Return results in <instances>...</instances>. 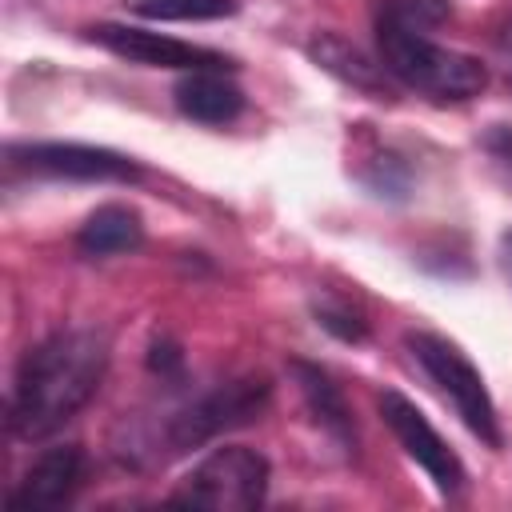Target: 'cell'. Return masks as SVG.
Segmentation results:
<instances>
[{
	"label": "cell",
	"mask_w": 512,
	"mask_h": 512,
	"mask_svg": "<svg viewBox=\"0 0 512 512\" xmlns=\"http://www.w3.org/2000/svg\"><path fill=\"white\" fill-rule=\"evenodd\" d=\"M80 480H84V448L56 444L40 452L36 464L24 472V480L8 492V508H60L72 500Z\"/></svg>",
	"instance_id": "9c48e42d"
},
{
	"label": "cell",
	"mask_w": 512,
	"mask_h": 512,
	"mask_svg": "<svg viewBox=\"0 0 512 512\" xmlns=\"http://www.w3.org/2000/svg\"><path fill=\"white\" fill-rule=\"evenodd\" d=\"M288 372H292V380H296V388H300V396H304L312 420H316L336 444L356 448V424H352L348 400H344V392L332 384V376H328L320 364H308V360H292Z\"/></svg>",
	"instance_id": "7c38bea8"
},
{
	"label": "cell",
	"mask_w": 512,
	"mask_h": 512,
	"mask_svg": "<svg viewBox=\"0 0 512 512\" xmlns=\"http://www.w3.org/2000/svg\"><path fill=\"white\" fill-rule=\"evenodd\" d=\"M312 312H316V320H320L328 332H336L340 340H364V336H368V324H364L348 304H340V300H320Z\"/></svg>",
	"instance_id": "2e32d148"
},
{
	"label": "cell",
	"mask_w": 512,
	"mask_h": 512,
	"mask_svg": "<svg viewBox=\"0 0 512 512\" xmlns=\"http://www.w3.org/2000/svg\"><path fill=\"white\" fill-rule=\"evenodd\" d=\"M268 456L244 444L212 448L172 492V504L184 508H216V512H248L264 504L268 492Z\"/></svg>",
	"instance_id": "277c9868"
},
{
	"label": "cell",
	"mask_w": 512,
	"mask_h": 512,
	"mask_svg": "<svg viewBox=\"0 0 512 512\" xmlns=\"http://www.w3.org/2000/svg\"><path fill=\"white\" fill-rule=\"evenodd\" d=\"M380 416H384V424L392 428L396 444L408 452V460H416V464L428 472V480H432L444 496H456V492L464 488L468 472H464L460 456L452 452V444L428 424V416H424L404 392H392V388L380 392Z\"/></svg>",
	"instance_id": "52a82bcc"
},
{
	"label": "cell",
	"mask_w": 512,
	"mask_h": 512,
	"mask_svg": "<svg viewBox=\"0 0 512 512\" xmlns=\"http://www.w3.org/2000/svg\"><path fill=\"white\" fill-rule=\"evenodd\" d=\"M144 20H220L236 12V0H124Z\"/></svg>",
	"instance_id": "5bb4252c"
},
{
	"label": "cell",
	"mask_w": 512,
	"mask_h": 512,
	"mask_svg": "<svg viewBox=\"0 0 512 512\" xmlns=\"http://www.w3.org/2000/svg\"><path fill=\"white\" fill-rule=\"evenodd\" d=\"M172 96H176L180 116H188L196 124H208V128L232 124L244 112V92L228 76V68H196V72H184L176 80V92Z\"/></svg>",
	"instance_id": "30bf717a"
},
{
	"label": "cell",
	"mask_w": 512,
	"mask_h": 512,
	"mask_svg": "<svg viewBox=\"0 0 512 512\" xmlns=\"http://www.w3.org/2000/svg\"><path fill=\"white\" fill-rule=\"evenodd\" d=\"M500 260H504V272L512 276V228L500 236Z\"/></svg>",
	"instance_id": "ffe728a7"
},
{
	"label": "cell",
	"mask_w": 512,
	"mask_h": 512,
	"mask_svg": "<svg viewBox=\"0 0 512 512\" xmlns=\"http://www.w3.org/2000/svg\"><path fill=\"white\" fill-rule=\"evenodd\" d=\"M88 40L108 48L112 56L144 64V68H176V72L232 68V60L212 48H200V44H188V40H176V36H164V32H152L140 24H92Z\"/></svg>",
	"instance_id": "ba28073f"
},
{
	"label": "cell",
	"mask_w": 512,
	"mask_h": 512,
	"mask_svg": "<svg viewBox=\"0 0 512 512\" xmlns=\"http://www.w3.org/2000/svg\"><path fill=\"white\" fill-rule=\"evenodd\" d=\"M484 152L512 176V124H492L484 132Z\"/></svg>",
	"instance_id": "e0dca14e"
},
{
	"label": "cell",
	"mask_w": 512,
	"mask_h": 512,
	"mask_svg": "<svg viewBox=\"0 0 512 512\" xmlns=\"http://www.w3.org/2000/svg\"><path fill=\"white\" fill-rule=\"evenodd\" d=\"M140 244H144V220L128 204H100L76 232V248L92 260L124 256V252H136Z\"/></svg>",
	"instance_id": "4fadbf2b"
},
{
	"label": "cell",
	"mask_w": 512,
	"mask_h": 512,
	"mask_svg": "<svg viewBox=\"0 0 512 512\" xmlns=\"http://www.w3.org/2000/svg\"><path fill=\"white\" fill-rule=\"evenodd\" d=\"M308 56L324 68V72H332L336 80H344V84H352L356 92H364V96H372V100H388L392 96V76H388V68L380 64V60H372L360 44H352V40H344V36H336V32H316L312 40H308Z\"/></svg>",
	"instance_id": "8fae6325"
},
{
	"label": "cell",
	"mask_w": 512,
	"mask_h": 512,
	"mask_svg": "<svg viewBox=\"0 0 512 512\" xmlns=\"http://www.w3.org/2000/svg\"><path fill=\"white\" fill-rule=\"evenodd\" d=\"M268 400H272L268 376H236L228 384H216L212 392L196 396L192 404H184L180 412L168 416V424H164L168 452L200 448V444L216 440L220 432H232V428L260 420Z\"/></svg>",
	"instance_id": "5b68a950"
},
{
	"label": "cell",
	"mask_w": 512,
	"mask_h": 512,
	"mask_svg": "<svg viewBox=\"0 0 512 512\" xmlns=\"http://www.w3.org/2000/svg\"><path fill=\"white\" fill-rule=\"evenodd\" d=\"M408 352L420 364V372L436 384V392L452 404V412L464 420V428L480 444L500 448L504 436H500V416H496L492 392H488L480 368L464 356V348H456L452 340H444L436 332H408Z\"/></svg>",
	"instance_id": "3957f363"
},
{
	"label": "cell",
	"mask_w": 512,
	"mask_h": 512,
	"mask_svg": "<svg viewBox=\"0 0 512 512\" xmlns=\"http://www.w3.org/2000/svg\"><path fill=\"white\" fill-rule=\"evenodd\" d=\"M148 368H152V372H160V376H180L184 356H180V348H176L172 340H156V344H152V352H148Z\"/></svg>",
	"instance_id": "ac0fdd59"
},
{
	"label": "cell",
	"mask_w": 512,
	"mask_h": 512,
	"mask_svg": "<svg viewBox=\"0 0 512 512\" xmlns=\"http://www.w3.org/2000/svg\"><path fill=\"white\" fill-rule=\"evenodd\" d=\"M108 368V340L96 328H60L24 352L12 396L8 428L20 440H44L64 428L100 388Z\"/></svg>",
	"instance_id": "6da1fadb"
},
{
	"label": "cell",
	"mask_w": 512,
	"mask_h": 512,
	"mask_svg": "<svg viewBox=\"0 0 512 512\" xmlns=\"http://www.w3.org/2000/svg\"><path fill=\"white\" fill-rule=\"evenodd\" d=\"M496 44H500V52H504V56H512V8H508L504 24H500V32H496Z\"/></svg>",
	"instance_id": "d6986e66"
},
{
	"label": "cell",
	"mask_w": 512,
	"mask_h": 512,
	"mask_svg": "<svg viewBox=\"0 0 512 512\" xmlns=\"http://www.w3.org/2000/svg\"><path fill=\"white\" fill-rule=\"evenodd\" d=\"M8 164L32 176L52 180H84V184H132L140 180V164L124 152L76 144V140H32L8 144Z\"/></svg>",
	"instance_id": "8992f818"
},
{
	"label": "cell",
	"mask_w": 512,
	"mask_h": 512,
	"mask_svg": "<svg viewBox=\"0 0 512 512\" xmlns=\"http://www.w3.org/2000/svg\"><path fill=\"white\" fill-rule=\"evenodd\" d=\"M376 44L388 76L436 104H460L488 88V68L476 56L432 40L428 28H412L376 12Z\"/></svg>",
	"instance_id": "7a4b0ae2"
},
{
	"label": "cell",
	"mask_w": 512,
	"mask_h": 512,
	"mask_svg": "<svg viewBox=\"0 0 512 512\" xmlns=\"http://www.w3.org/2000/svg\"><path fill=\"white\" fill-rule=\"evenodd\" d=\"M380 16H392V20H404V24H412V28H436V24H444L448 16H452V4L448 0H380V8H376Z\"/></svg>",
	"instance_id": "9a60e30c"
}]
</instances>
